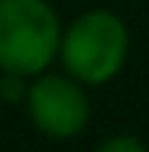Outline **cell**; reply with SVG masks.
Instances as JSON below:
<instances>
[{
  "mask_svg": "<svg viewBox=\"0 0 149 152\" xmlns=\"http://www.w3.org/2000/svg\"><path fill=\"white\" fill-rule=\"evenodd\" d=\"M96 152H149L143 146V140H137L134 134H115L106 143H99Z\"/></svg>",
  "mask_w": 149,
  "mask_h": 152,
  "instance_id": "5b68a950",
  "label": "cell"
},
{
  "mask_svg": "<svg viewBox=\"0 0 149 152\" xmlns=\"http://www.w3.org/2000/svg\"><path fill=\"white\" fill-rule=\"evenodd\" d=\"M62 31L50 0H0V72L44 75L59 59Z\"/></svg>",
  "mask_w": 149,
  "mask_h": 152,
  "instance_id": "7a4b0ae2",
  "label": "cell"
},
{
  "mask_svg": "<svg viewBox=\"0 0 149 152\" xmlns=\"http://www.w3.org/2000/svg\"><path fill=\"white\" fill-rule=\"evenodd\" d=\"M131 53V34L118 12L87 10L62 31L59 62L84 87H103L121 75Z\"/></svg>",
  "mask_w": 149,
  "mask_h": 152,
  "instance_id": "6da1fadb",
  "label": "cell"
},
{
  "mask_svg": "<svg viewBox=\"0 0 149 152\" xmlns=\"http://www.w3.org/2000/svg\"><path fill=\"white\" fill-rule=\"evenodd\" d=\"M28 87H31V78L0 72V99H3L6 106H19V102H25V99H28Z\"/></svg>",
  "mask_w": 149,
  "mask_h": 152,
  "instance_id": "277c9868",
  "label": "cell"
},
{
  "mask_svg": "<svg viewBox=\"0 0 149 152\" xmlns=\"http://www.w3.org/2000/svg\"><path fill=\"white\" fill-rule=\"evenodd\" d=\"M28 118L31 124L50 140H74L90 124V99L81 81L69 72H44L31 78L28 87Z\"/></svg>",
  "mask_w": 149,
  "mask_h": 152,
  "instance_id": "3957f363",
  "label": "cell"
}]
</instances>
